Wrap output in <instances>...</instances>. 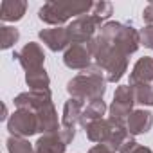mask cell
<instances>
[{"label":"cell","instance_id":"1","mask_svg":"<svg viewBox=\"0 0 153 153\" xmlns=\"http://www.w3.org/2000/svg\"><path fill=\"white\" fill-rule=\"evenodd\" d=\"M9 130L13 133H18V135H31L34 131H38V124L36 121L33 119V114L29 112H20L16 114L11 123H9Z\"/></svg>","mask_w":153,"mask_h":153},{"label":"cell","instance_id":"2","mask_svg":"<svg viewBox=\"0 0 153 153\" xmlns=\"http://www.w3.org/2000/svg\"><path fill=\"white\" fill-rule=\"evenodd\" d=\"M149 126H151V114L149 112H135L130 117V131H133V133L148 131Z\"/></svg>","mask_w":153,"mask_h":153},{"label":"cell","instance_id":"3","mask_svg":"<svg viewBox=\"0 0 153 153\" xmlns=\"http://www.w3.org/2000/svg\"><path fill=\"white\" fill-rule=\"evenodd\" d=\"M139 79H144V81L153 79V61H151L149 58L140 59V61L135 65V68H133L131 81L135 83V81H139Z\"/></svg>","mask_w":153,"mask_h":153},{"label":"cell","instance_id":"4","mask_svg":"<svg viewBox=\"0 0 153 153\" xmlns=\"http://www.w3.org/2000/svg\"><path fill=\"white\" fill-rule=\"evenodd\" d=\"M67 146V140H56L54 137H43L38 140V153H61Z\"/></svg>","mask_w":153,"mask_h":153},{"label":"cell","instance_id":"5","mask_svg":"<svg viewBox=\"0 0 153 153\" xmlns=\"http://www.w3.org/2000/svg\"><path fill=\"white\" fill-rule=\"evenodd\" d=\"M42 38L47 40V45H49L52 51L63 49L65 43H67V34H65L63 31H54L52 34H51V33H42Z\"/></svg>","mask_w":153,"mask_h":153},{"label":"cell","instance_id":"6","mask_svg":"<svg viewBox=\"0 0 153 153\" xmlns=\"http://www.w3.org/2000/svg\"><path fill=\"white\" fill-rule=\"evenodd\" d=\"M9 151L11 153H31V146L24 140H13L9 139Z\"/></svg>","mask_w":153,"mask_h":153},{"label":"cell","instance_id":"7","mask_svg":"<svg viewBox=\"0 0 153 153\" xmlns=\"http://www.w3.org/2000/svg\"><path fill=\"white\" fill-rule=\"evenodd\" d=\"M103 110H105L103 101H96L92 106H88V108L85 110V115H87L88 119H96V117H99V115L103 114Z\"/></svg>","mask_w":153,"mask_h":153},{"label":"cell","instance_id":"8","mask_svg":"<svg viewBox=\"0 0 153 153\" xmlns=\"http://www.w3.org/2000/svg\"><path fill=\"white\" fill-rule=\"evenodd\" d=\"M137 99L139 103H146V105H153V88L144 87L137 92Z\"/></svg>","mask_w":153,"mask_h":153},{"label":"cell","instance_id":"9","mask_svg":"<svg viewBox=\"0 0 153 153\" xmlns=\"http://www.w3.org/2000/svg\"><path fill=\"white\" fill-rule=\"evenodd\" d=\"M16 38H18V33H16L15 29H11V31H9V34H7V29L4 27V45H2V47H4V49H7L13 42H16Z\"/></svg>","mask_w":153,"mask_h":153}]
</instances>
